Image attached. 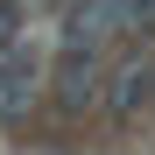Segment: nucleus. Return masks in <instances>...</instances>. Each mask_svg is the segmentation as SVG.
I'll use <instances>...</instances> for the list:
<instances>
[{
    "label": "nucleus",
    "instance_id": "obj_2",
    "mask_svg": "<svg viewBox=\"0 0 155 155\" xmlns=\"http://www.w3.org/2000/svg\"><path fill=\"white\" fill-rule=\"evenodd\" d=\"M155 106V57H120L106 64V85H99V120H113V127H134L141 113Z\"/></svg>",
    "mask_w": 155,
    "mask_h": 155
},
{
    "label": "nucleus",
    "instance_id": "obj_1",
    "mask_svg": "<svg viewBox=\"0 0 155 155\" xmlns=\"http://www.w3.org/2000/svg\"><path fill=\"white\" fill-rule=\"evenodd\" d=\"M99 85H106V49L99 42H57V57L42 64V99L64 120H92L99 113Z\"/></svg>",
    "mask_w": 155,
    "mask_h": 155
},
{
    "label": "nucleus",
    "instance_id": "obj_3",
    "mask_svg": "<svg viewBox=\"0 0 155 155\" xmlns=\"http://www.w3.org/2000/svg\"><path fill=\"white\" fill-rule=\"evenodd\" d=\"M28 35V0H0V49Z\"/></svg>",
    "mask_w": 155,
    "mask_h": 155
}]
</instances>
